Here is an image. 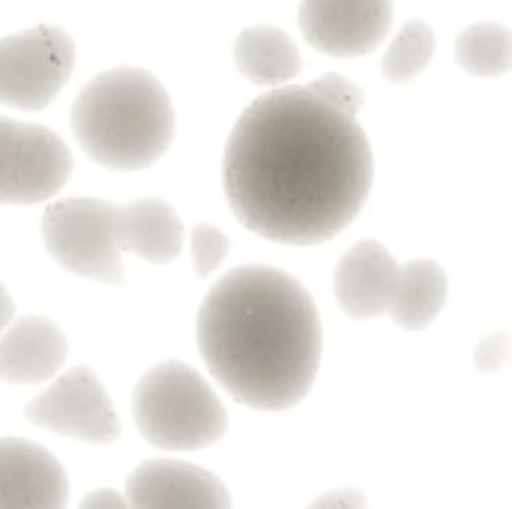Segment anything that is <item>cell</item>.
Segmentation results:
<instances>
[{"instance_id":"5","label":"cell","mask_w":512,"mask_h":509,"mask_svg":"<svg viewBox=\"0 0 512 509\" xmlns=\"http://www.w3.org/2000/svg\"><path fill=\"white\" fill-rule=\"evenodd\" d=\"M117 207L99 198H63L42 216V240L51 258L75 276L123 285L126 273L114 237Z\"/></svg>"},{"instance_id":"24","label":"cell","mask_w":512,"mask_h":509,"mask_svg":"<svg viewBox=\"0 0 512 509\" xmlns=\"http://www.w3.org/2000/svg\"><path fill=\"white\" fill-rule=\"evenodd\" d=\"M12 318H15V303H12L9 291L0 285V336H3V330L12 324Z\"/></svg>"},{"instance_id":"14","label":"cell","mask_w":512,"mask_h":509,"mask_svg":"<svg viewBox=\"0 0 512 509\" xmlns=\"http://www.w3.org/2000/svg\"><path fill=\"white\" fill-rule=\"evenodd\" d=\"M114 237L120 252H132L150 264H168L180 255L183 222L168 201L141 198L117 207Z\"/></svg>"},{"instance_id":"10","label":"cell","mask_w":512,"mask_h":509,"mask_svg":"<svg viewBox=\"0 0 512 509\" xmlns=\"http://www.w3.org/2000/svg\"><path fill=\"white\" fill-rule=\"evenodd\" d=\"M129 509H231L219 477L186 462H144L126 483Z\"/></svg>"},{"instance_id":"9","label":"cell","mask_w":512,"mask_h":509,"mask_svg":"<svg viewBox=\"0 0 512 509\" xmlns=\"http://www.w3.org/2000/svg\"><path fill=\"white\" fill-rule=\"evenodd\" d=\"M393 0H303L300 30L324 54L360 57L375 51L390 30Z\"/></svg>"},{"instance_id":"7","label":"cell","mask_w":512,"mask_h":509,"mask_svg":"<svg viewBox=\"0 0 512 509\" xmlns=\"http://www.w3.org/2000/svg\"><path fill=\"white\" fill-rule=\"evenodd\" d=\"M69 171L72 153L51 129L0 117V204L48 201Z\"/></svg>"},{"instance_id":"22","label":"cell","mask_w":512,"mask_h":509,"mask_svg":"<svg viewBox=\"0 0 512 509\" xmlns=\"http://www.w3.org/2000/svg\"><path fill=\"white\" fill-rule=\"evenodd\" d=\"M309 509H366V495L360 489H336L318 498Z\"/></svg>"},{"instance_id":"8","label":"cell","mask_w":512,"mask_h":509,"mask_svg":"<svg viewBox=\"0 0 512 509\" xmlns=\"http://www.w3.org/2000/svg\"><path fill=\"white\" fill-rule=\"evenodd\" d=\"M24 417L33 426L87 441L111 444L120 435V420L90 366L63 372L42 396L24 405Z\"/></svg>"},{"instance_id":"1","label":"cell","mask_w":512,"mask_h":509,"mask_svg":"<svg viewBox=\"0 0 512 509\" xmlns=\"http://www.w3.org/2000/svg\"><path fill=\"white\" fill-rule=\"evenodd\" d=\"M225 192L237 219L276 243H324L366 204L372 147L357 117L309 87L258 96L225 147Z\"/></svg>"},{"instance_id":"20","label":"cell","mask_w":512,"mask_h":509,"mask_svg":"<svg viewBox=\"0 0 512 509\" xmlns=\"http://www.w3.org/2000/svg\"><path fill=\"white\" fill-rule=\"evenodd\" d=\"M228 255V237L216 228V225H195L192 231V261H195V276H210L222 258Z\"/></svg>"},{"instance_id":"21","label":"cell","mask_w":512,"mask_h":509,"mask_svg":"<svg viewBox=\"0 0 512 509\" xmlns=\"http://www.w3.org/2000/svg\"><path fill=\"white\" fill-rule=\"evenodd\" d=\"M507 360H510V333L486 336L474 354V363L480 372H498V369H504Z\"/></svg>"},{"instance_id":"13","label":"cell","mask_w":512,"mask_h":509,"mask_svg":"<svg viewBox=\"0 0 512 509\" xmlns=\"http://www.w3.org/2000/svg\"><path fill=\"white\" fill-rule=\"evenodd\" d=\"M66 351V336L54 321L42 315L18 318L0 336V381L45 384L63 366Z\"/></svg>"},{"instance_id":"18","label":"cell","mask_w":512,"mask_h":509,"mask_svg":"<svg viewBox=\"0 0 512 509\" xmlns=\"http://www.w3.org/2000/svg\"><path fill=\"white\" fill-rule=\"evenodd\" d=\"M435 54V30L426 21H408L384 54V75L390 81H411Z\"/></svg>"},{"instance_id":"19","label":"cell","mask_w":512,"mask_h":509,"mask_svg":"<svg viewBox=\"0 0 512 509\" xmlns=\"http://www.w3.org/2000/svg\"><path fill=\"white\" fill-rule=\"evenodd\" d=\"M309 93H315L321 102H327L330 108H336L339 114H348V117H357V111L363 108V90L339 72H327V75L315 78L309 84Z\"/></svg>"},{"instance_id":"11","label":"cell","mask_w":512,"mask_h":509,"mask_svg":"<svg viewBox=\"0 0 512 509\" xmlns=\"http://www.w3.org/2000/svg\"><path fill=\"white\" fill-rule=\"evenodd\" d=\"M69 480L39 444L0 438V509H63Z\"/></svg>"},{"instance_id":"23","label":"cell","mask_w":512,"mask_h":509,"mask_svg":"<svg viewBox=\"0 0 512 509\" xmlns=\"http://www.w3.org/2000/svg\"><path fill=\"white\" fill-rule=\"evenodd\" d=\"M78 509H129V507H126V498H123L120 492H114V489H96V492H90V495L81 501V507Z\"/></svg>"},{"instance_id":"12","label":"cell","mask_w":512,"mask_h":509,"mask_svg":"<svg viewBox=\"0 0 512 509\" xmlns=\"http://www.w3.org/2000/svg\"><path fill=\"white\" fill-rule=\"evenodd\" d=\"M396 258L378 243V240H360L345 252V258L336 267V300L345 309V315L357 321L381 318L390 312L396 282H399Z\"/></svg>"},{"instance_id":"3","label":"cell","mask_w":512,"mask_h":509,"mask_svg":"<svg viewBox=\"0 0 512 509\" xmlns=\"http://www.w3.org/2000/svg\"><path fill=\"white\" fill-rule=\"evenodd\" d=\"M81 150L114 171H141L165 156L174 138L171 96L156 75L120 66L96 75L69 114Z\"/></svg>"},{"instance_id":"17","label":"cell","mask_w":512,"mask_h":509,"mask_svg":"<svg viewBox=\"0 0 512 509\" xmlns=\"http://www.w3.org/2000/svg\"><path fill=\"white\" fill-rule=\"evenodd\" d=\"M456 60L462 69L480 78L504 75L512 66L510 30L498 21H480L465 27L456 39Z\"/></svg>"},{"instance_id":"15","label":"cell","mask_w":512,"mask_h":509,"mask_svg":"<svg viewBox=\"0 0 512 509\" xmlns=\"http://www.w3.org/2000/svg\"><path fill=\"white\" fill-rule=\"evenodd\" d=\"M234 63L243 78L264 87L285 84L297 78V72L303 69L300 51L291 42V36L270 24H255L240 30L234 42Z\"/></svg>"},{"instance_id":"2","label":"cell","mask_w":512,"mask_h":509,"mask_svg":"<svg viewBox=\"0 0 512 509\" xmlns=\"http://www.w3.org/2000/svg\"><path fill=\"white\" fill-rule=\"evenodd\" d=\"M198 348L240 405L285 411L306 399L318 375V309L288 273L237 267L201 303Z\"/></svg>"},{"instance_id":"16","label":"cell","mask_w":512,"mask_h":509,"mask_svg":"<svg viewBox=\"0 0 512 509\" xmlns=\"http://www.w3.org/2000/svg\"><path fill=\"white\" fill-rule=\"evenodd\" d=\"M447 303V273L429 258H414L399 267L390 318L405 330H426Z\"/></svg>"},{"instance_id":"4","label":"cell","mask_w":512,"mask_h":509,"mask_svg":"<svg viewBox=\"0 0 512 509\" xmlns=\"http://www.w3.org/2000/svg\"><path fill=\"white\" fill-rule=\"evenodd\" d=\"M132 417L144 441L168 453L204 450L228 429V414L213 387L177 360L153 366L138 381Z\"/></svg>"},{"instance_id":"6","label":"cell","mask_w":512,"mask_h":509,"mask_svg":"<svg viewBox=\"0 0 512 509\" xmlns=\"http://www.w3.org/2000/svg\"><path fill=\"white\" fill-rule=\"evenodd\" d=\"M75 42L57 24H36L0 39V105L42 111L69 81Z\"/></svg>"}]
</instances>
